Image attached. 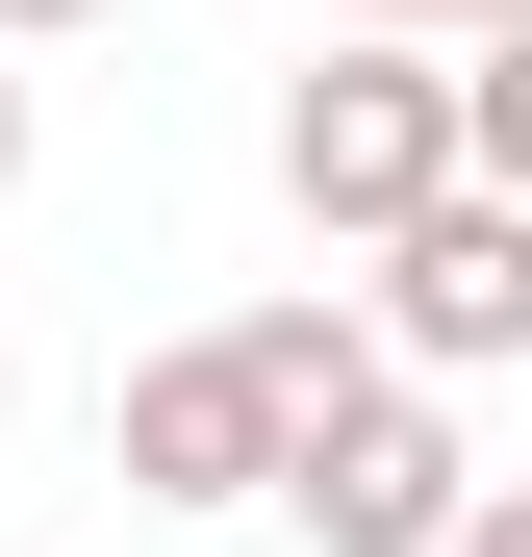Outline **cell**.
Here are the masks:
<instances>
[{"label": "cell", "mask_w": 532, "mask_h": 557, "mask_svg": "<svg viewBox=\"0 0 532 557\" xmlns=\"http://www.w3.org/2000/svg\"><path fill=\"white\" fill-rule=\"evenodd\" d=\"M253 482H280V381H253V330L127 355V507H253Z\"/></svg>", "instance_id": "4"}, {"label": "cell", "mask_w": 532, "mask_h": 557, "mask_svg": "<svg viewBox=\"0 0 532 557\" xmlns=\"http://www.w3.org/2000/svg\"><path fill=\"white\" fill-rule=\"evenodd\" d=\"M381 381H507L532 355V177H431V203L381 228Z\"/></svg>", "instance_id": "2"}, {"label": "cell", "mask_w": 532, "mask_h": 557, "mask_svg": "<svg viewBox=\"0 0 532 557\" xmlns=\"http://www.w3.org/2000/svg\"><path fill=\"white\" fill-rule=\"evenodd\" d=\"M330 26H532V0H330Z\"/></svg>", "instance_id": "7"}, {"label": "cell", "mask_w": 532, "mask_h": 557, "mask_svg": "<svg viewBox=\"0 0 532 557\" xmlns=\"http://www.w3.org/2000/svg\"><path fill=\"white\" fill-rule=\"evenodd\" d=\"M431 557H532V482H457V532H431Z\"/></svg>", "instance_id": "6"}, {"label": "cell", "mask_w": 532, "mask_h": 557, "mask_svg": "<svg viewBox=\"0 0 532 557\" xmlns=\"http://www.w3.org/2000/svg\"><path fill=\"white\" fill-rule=\"evenodd\" d=\"M51 26H102V0H0V51H51Z\"/></svg>", "instance_id": "9"}, {"label": "cell", "mask_w": 532, "mask_h": 557, "mask_svg": "<svg viewBox=\"0 0 532 557\" xmlns=\"http://www.w3.org/2000/svg\"><path fill=\"white\" fill-rule=\"evenodd\" d=\"M0 203H26V51H0Z\"/></svg>", "instance_id": "8"}, {"label": "cell", "mask_w": 532, "mask_h": 557, "mask_svg": "<svg viewBox=\"0 0 532 557\" xmlns=\"http://www.w3.org/2000/svg\"><path fill=\"white\" fill-rule=\"evenodd\" d=\"M457 482H482L457 406H431V381H355L330 431H280V482H253V507H305V557H431Z\"/></svg>", "instance_id": "3"}, {"label": "cell", "mask_w": 532, "mask_h": 557, "mask_svg": "<svg viewBox=\"0 0 532 557\" xmlns=\"http://www.w3.org/2000/svg\"><path fill=\"white\" fill-rule=\"evenodd\" d=\"M431 177H482V152H457V26H330V51L280 76V203H305L330 253H381Z\"/></svg>", "instance_id": "1"}, {"label": "cell", "mask_w": 532, "mask_h": 557, "mask_svg": "<svg viewBox=\"0 0 532 557\" xmlns=\"http://www.w3.org/2000/svg\"><path fill=\"white\" fill-rule=\"evenodd\" d=\"M253 330V381H280V431H330L355 381H381V330H355V305H228Z\"/></svg>", "instance_id": "5"}]
</instances>
